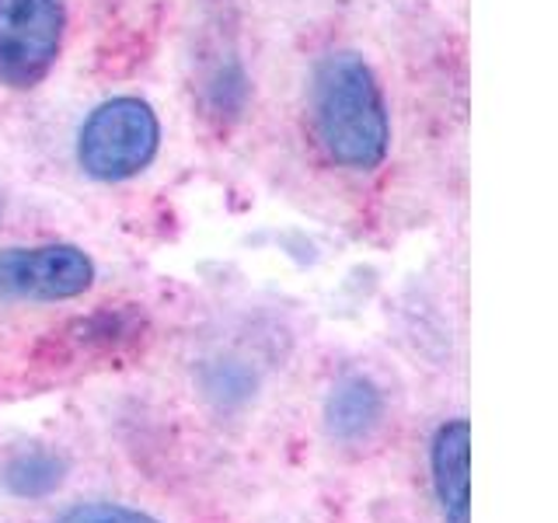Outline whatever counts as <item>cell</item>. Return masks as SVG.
<instances>
[{"instance_id": "3", "label": "cell", "mask_w": 558, "mask_h": 523, "mask_svg": "<svg viewBox=\"0 0 558 523\" xmlns=\"http://www.w3.org/2000/svg\"><path fill=\"white\" fill-rule=\"evenodd\" d=\"M60 46L63 0H0V84H39Z\"/></svg>"}, {"instance_id": "8", "label": "cell", "mask_w": 558, "mask_h": 523, "mask_svg": "<svg viewBox=\"0 0 558 523\" xmlns=\"http://www.w3.org/2000/svg\"><path fill=\"white\" fill-rule=\"evenodd\" d=\"M52 523H161L154 520L150 513H140L133 506H122V502H77L63 510Z\"/></svg>"}, {"instance_id": "1", "label": "cell", "mask_w": 558, "mask_h": 523, "mask_svg": "<svg viewBox=\"0 0 558 523\" xmlns=\"http://www.w3.org/2000/svg\"><path fill=\"white\" fill-rule=\"evenodd\" d=\"M314 133L331 165L345 171H374L391 147L388 101L360 52H328L314 66L311 84Z\"/></svg>"}, {"instance_id": "6", "label": "cell", "mask_w": 558, "mask_h": 523, "mask_svg": "<svg viewBox=\"0 0 558 523\" xmlns=\"http://www.w3.org/2000/svg\"><path fill=\"white\" fill-rule=\"evenodd\" d=\"M384 415V398L371 377L349 374L342 377L328 394L325 405V423L328 433L342 443H356L363 436H371Z\"/></svg>"}, {"instance_id": "2", "label": "cell", "mask_w": 558, "mask_h": 523, "mask_svg": "<svg viewBox=\"0 0 558 523\" xmlns=\"http://www.w3.org/2000/svg\"><path fill=\"white\" fill-rule=\"evenodd\" d=\"M161 147V122L147 101L109 98L81 122L77 165L95 182H126L147 171Z\"/></svg>"}, {"instance_id": "5", "label": "cell", "mask_w": 558, "mask_h": 523, "mask_svg": "<svg viewBox=\"0 0 558 523\" xmlns=\"http://www.w3.org/2000/svg\"><path fill=\"white\" fill-rule=\"evenodd\" d=\"M429 467L444 523H471V426L464 418L436 429Z\"/></svg>"}, {"instance_id": "4", "label": "cell", "mask_w": 558, "mask_h": 523, "mask_svg": "<svg viewBox=\"0 0 558 523\" xmlns=\"http://www.w3.org/2000/svg\"><path fill=\"white\" fill-rule=\"evenodd\" d=\"M92 283L95 262L77 244L0 252V301H70Z\"/></svg>"}, {"instance_id": "7", "label": "cell", "mask_w": 558, "mask_h": 523, "mask_svg": "<svg viewBox=\"0 0 558 523\" xmlns=\"http://www.w3.org/2000/svg\"><path fill=\"white\" fill-rule=\"evenodd\" d=\"M4 482H8V488H11L14 496L43 499V496L52 492V488H60V482H63V461L52 458V453H43V450L22 453V458H14L8 464Z\"/></svg>"}]
</instances>
